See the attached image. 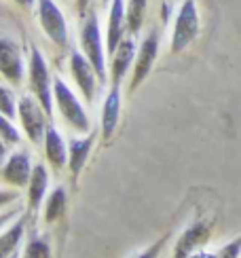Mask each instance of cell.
<instances>
[{
    "instance_id": "11",
    "label": "cell",
    "mask_w": 241,
    "mask_h": 258,
    "mask_svg": "<svg viewBox=\"0 0 241 258\" xmlns=\"http://www.w3.org/2000/svg\"><path fill=\"white\" fill-rule=\"evenodd\" d=\"M112 63H110V74H112V85H120V81L125 79L127 70L131 68V61L136 57V42L131 36L120 40V45L112 53Z\"/></svg>"
},
{
    "instance_id": "21",
    "label": "cell",
    "mask_w": 241,
    "mask_h": 258,
    "mask_svg": "<svg viewBox=\"0 0 241 258\" xmlns=\"http://www.w3.org/2000/svg\"><path fill=\"white\" fill-rule=\"evenodd\" d=\"M17 108H19V102L15 100L13 91L9 87H0V112L9 116V119H13L17 114Z\"/></svg>"
},
{
    "instance_id": "31",
    "label": "cell",
    "mask_w": 241,
    "mask_h": 258,
    "mask_svg": "<svg viewBox=\"0 0 241 258\" xmlns=\"http://www.w3.org/2000/svg\"><path fill=\"white\" fill-rule=\"evenodd\" d=\"M9 258H17V256H15V254H13V256H9Z\"/></svg>"
},
{
    "instance_id": "7",
    "label": "cell",
    "mask_w": 241,
    "mask_h": 258,
    "mask_svg": "<svg viewBox=\"0 0 241 258\" xmlns=\"http://www.w3.org/2000/svg\"><path fill=\"white\" fill-rule=\"evenodd\" d=\"M0 74L13 85H21L26 74V63L19 47L3 36H0Z\"/></svg>"
},
{
    "instance_id": "28",
    "label": "cell",
    "mask_w": 241,
    "mask_h": 258,
    "mask_svg": "<svg viewBox=\"0 0 241 258\" xmlns=\"http://www.w3.org/2000/svg\"><path fill=\"white\" fill-rule=\"evenodd\" d=\"M87 7H89V0H76V9H79V13H81V15L87 11Z\"/></svg>"
},
{
    "instance_id": "29",
    "label": "cell",
    "mask_w": 241,
    "mask_h": 258,
    "mask_svg": "<svg viewBox=\"0 0 241 258\" xmlns=\"http://www.w3.org/2000/svg\"><path fill=\"white\" fill-rule=\"evenodd\" d=\"M5 157H7V146H5V140L0 138V163L5 161Z\"/></svg>"
},
{
    "instance_id": "20",
    "label": "cell",
    "mask_w": 241,
    "mask_h": 258,
    "mask_svg": "<svg viewBox=\"0 0 241 258\" xmlns=\"http://www.w3.org/2000/svg\"><path fill=\"white\" fill-rule=\"evenodd\" d=\"M66 199H68V195H66V190L62 186L51 192L49 199H47V206H45V220L47 222H55L57 218L64 216V212H66Z\"/></svg>"
},
{
    "instance_id": "17",
    "label": "cell",
    "mask_w": 241,
    "mask_h": 258,
    "mask_svg": "<svg viewBox=\"0 0 241 258\" xmlns=\"http://www.w3.org/2000/svg\"><path fill=\"white\" fill-rule=\"evenodd\" d=\"M45 155L51 161L53 167H64L66 159H68V150H66V144L59 136V132L55 127H47L45 134Z\"/></svg>"
},
{
    "instance_id": "1",
    "label": "cell",
    "mask_w": 241,
    "mask_h": 258,
    "mask_svg": "<svg viewBox=\"0 0 241 258\" xmlns=\"http://www.w3.org/2000/svg\"><path fill=\"white\" fill-rule=\"evenodd\" d=\"M53 100H55L57 110L64 116V121L70 127H74L76 132H89L91 129L89 116H87L85 108L81 106L79 98H76L72 93V89L59 77L53 79Z\"/></svg>"
},
{
    "instance_id": "2",
    "label": "cell",
    "mask_w": 241,
    "mask_h": 258,
    "mask_svg": "<svg viewBox=\"0 0 241 258\" xmlns=\"http://www.w3.org/2000/svg\"><path fill=\"white\" fill-rule=\"evenodd\" d=\"M30 87L34 98L40 102V106L45 108V112L51 116L53 112V81H51V74L47 68V61L42 59L40 51L38 49H32V55H30Z\"/></svg>"
},
{
    "instance_id": "19",
    "label": "cell",
    "mask_w": 241,
    "mask_h": 258,
    "mask_svg": "<svg viewBox=\"0 0 241 258\" xmlns=\"http://www.w3.org/2000/svg\"><path fill=\"white\" fill-rule=\"evenodd\" d=\"M146 7H148V0H129L127 3V30L131 32V36L138 34L142 24H144V17H146Z\"/></svg>"
},
{
    "instance_id": "15",
    "label": "cell",
    "mask_w": 241,
    "mask_h": 258,
    "mask_svg": "<svg viewBox=\"0 0 241 258\" xmlns=\"http://www.w3.org/2000/svg\"><path fill=\"white\" fill-rule=\"evenodd\" d=\"M49 186V174L45 165H36L32 169V176L28 182V203H30V210H38L40 208V201L45 197Z\"/></svg>"
},
{
    "instance_id": "13",
    "label": "cell",
    "mask_w": 241,
    "mask_h": 258,
    "mask_svg": "<svg viewBox=\"0 0 241 258\" xmlns=\"http://www.w3.org/2000/svg\"><path fill=\"white\" fill-rule=\"evenodd\" d=\"M5 180L11 182L15 186H28L30 176H32V167H30V157L28 153H15L7 159L5 163Z\"/></svg>"
},
{
    "instance_id": "8",
    "label": "cell",
    "mask_w": 241,
    "mask_h": 258,
    "mask_svg": "<svg viewBox=\"0 0 241 258\" xmlns=\"http://www.w3.org/2000/svg\"><path fill=\"white\" fill-rule=\"evenodd\" d=\"M157 53H159V36L157 32L148 34L136 53V66H134V77H131V85H129V91H136L142 81H144L152 66H155V59H157Z\"/></svg>"
},
{
    "instance_id": "26",
    "label": "cell",
    "mask_w": 241,
    "mask_h": 258,
    "mask_svg": "<svg viewBox=\"0 0 241 258\" xmlns=\"http://www.w3.org/2000/svg\"><path fill=\"white\" fill-rule=\"evenodd\" d=\"M15 199H17V195L13 190H0V208L7 206V203H11V201H15Z\"/></svg>"
},
{
    "instance_id": "22",
    "label": "cell",
    "mask_w": 241,
    "mask_h": 258,
    "mask_svg": "<svg viewBox=\"0 0 241 258\" xmlns=\"http://www.w3.org/2000/svg\"><path fill=\"white\" fill-rule=\"evenodd\" d=\"M24 258H51V248L45 239H30L28 245H26V252H24Z\"/></svg>"
},
{
    "instance_id": "23",
    "label": "cell",
    "mask_w": 241,
    "mask_h": 258,
    "mask_svg": "<svg viewBox=\"0 0 241 258\" xmlns=\"http://www.w3.org/2000/svg\"><path fill=\"white\" fill-rule=\"evenodd\" d=\"M0 138H3L5 142H9V144H19L21 142L19 132L13 127V123H11L9 116H5L3 112H0Z\"/></svg>"
},
{
    "instance_id": "32",
    "label": "cell",
    "mask_w": 241,
    "mask_h": 258,
    "mask_svg": "<svg viewBox=\"0 0 241 258\" xmlns=\"http://www.w3.org/2000/svg\"><path fill=\"white\" fill-rule=\"evenodd\" d=\"M102 3H104V5H106V3H108V0H102Z\"/></svg>"
},
{
    "instance_id": "5",
    "label": "cell",
    "mask_w": 241,
    "mask_h": 258,
    "mask_svg": "<svg viewBox=\"0 0 241 258\" xmlns=\"http://www.w3.org/2000/svg\"><path fill=\"white\" fill-rule=\"evenodd\" d=\"M17 116L21 121L26 136L30 138V142L38 144L47 134V112L40 106V102L36 98H21L19 100V108H17Z\"/></svg>"
},
{
    "instance_id": "18",
    "label": "cell",
    "mask_w": 241,
    "mask_h": 258,
    "mask_svg": "<svg viewBox=\"0 0 241 258\" xmlns=\"http://www.w3.org/2000/svg\"><path fill=\"white\" fill-rule=\"evenodd\" d=\"M24 224L26 222H24V218H21L5 235H0V258H9V256L15 254L17 243L21 241V237H24Z\"/></svg>"
},
{
    "instance_id": "3",
    "label": "cell",
    "mask_w": 241,
    "mask_h": 258,
    "mask_svg": "<svg viewBox=\"0 0 241 258\" xmlns=\"http://www.w3.org/2000/svg\"><path fill=\"white\" fill-rule=\"evenodd\" d=\"M199 34V13H197L195 0H184L178 15L176 24H173V34H171V53L184 51Z\"/></svg>"
},
{
    "instance_id": "4",
    "label": "cell",
    "mask_w": 241,
    "mask_h": 258,
    "mask_svg": "<svg viewBox=\"0 0 241 258\" xmlns=\"http://www.w3.org/2000/svg\"><path fill=\"white\" fill-rule=\"evenodd\" d=\"M81 42H83L85 57L91 61V66L97 72V81L104 83L106 81V55H104V42H102L100 24H97L95 17H89L85 21V26L81 30Z\"/></svg>"
},
{
    "instance_id": "10",
    "label": "cell",
    "mask_w": 241,
    "mask_h": 258,
    "mask_svg": "<svg viewBox=\"0 0 241 258\" xmlns=\"http://www.w3.org/2000/svg\"><path fill=\"white\" fill-rule=\"evenodd\" d=\"M125 28H127V11H125V3L123 0H112L110 7V15H108V32H106V49L108 53L116 51V47L120 45V40L125 36Z\"/></svg>"
},
{
    "instance_id": "30",
    "label": "cell",
    "mask_w": 241,
    "mask_h": 258,
    "mask_svg": "<svg viewBox=\"0 0 241 258\" xmlns=\"http://www.w3.org/2000/svg\"><path fill=\"white\" fill-rule=\"evenodd\" d=\"M11 218H13V214H11V212H9V214H3V216H0V227H3L5 222H9Z\"/></svg>"
},
{
    "instance_id": "24",
    "label": "cell",
    "mask_w": 241,
    "mask_h": 258,
    "mask_svg": "<svg viewBox=\"0 0 241 258\" xmlns=\"http://www.w3.org/2000/svg\"><path fill=\"white\" fill-rule=\"evenodd\" d=\"M207 258H241V235L231 243H226L216 254H207Z\"/></svg>"
},
{
    "instance_id": "9",
    "label": "cell",
    "mask_w": 241,
    "mask_h": 258,
    "mask_svg": "<svg viewBox=\"0 0 241 258\" xmlns=\"http://www.w3.org/2000/svg\"><path fill=\"white\" fill-rule=\"evenodd\" d=\"M70 70H72V77H74L76 85H79L81 93L85 95V100L91 102L93 95H95V87H97V79H95L97 72L91 66V61L85 55H81V53L74 51L70 55Z\"/></svg>"
},
{
    "instance_id": "14",
    "label": "cell",
    "mask_w": 241,
    "mask_h": 258,
    "mask_svg": "<svg viewBox=\"0 0 241 258\" xmlns=\"http://www.w3.org/2000/svg\"><path fill=\"white\" fill-rule=\"evenodd\" d=\"M118 114H120V91H118V85H112V89L106 95L104 110H102V134H104V138H110L114 134L116 123H118Z\"/></svg>"
},
{
    "instance_id": "25",
    "label": "cell",
    "mask_w": 241,
    "mask_h": 258,
    "mask_svg": "<svg viewBox=\"0 0 241 258\" xmlns=\"http://www.w3.org/2000/svg\"><path fill=\"white\" fill-rule=\"evenodd\" d=\"M165 241H167V235H165V237H161L159 241H155L148 250H144V252H142L138 258H157V256H159V252H161V248H163V243H165Z\"/></svg>"
},
{
    "instance_id": "16",
    "label": "cell",
    "mask_w": 241,
    "mask_h": 258,
    "mask_svg": "<svg viewBox=\"0 0 241 258\" xmlns=\"http://www.w3.org/2000/svg\"><path fill=\"white\" fill-rule=\"evenodd\" d=\"M91 146H93V136H87L83 140H72L70 142V150H68V165L74 178H79L81 169L87 163V157L91 153Z\"/></svg>"
},
{
    "instance_id": "12",
    "label": "cell",
    "mask_w": 241,
    "mask_h": 258,
    "mask_svg": "<svg viewBox=\"0 0 241 258\" xmlns=\"http://www.w3.org/2000/svg\"><path fill=\"white\" fill-rule=\"evenodd\" d=\"M207 237H210V229H207L203 222L193 224L180 237L176 250H173V258H191L195 254V248H199L201 243H205Z\"/></svg>"
},
{
    "instance_id": "27",
    "label": "cell",
    "mask_w": 241,
    "mask_h": 258,
    "mask_svg": "<svg viewBox=\"0 0 241 258\" xmlns=\"http://www.w3.org/2000/svg\"><path fill=\"white\" fill-rule=\"evenodd\" d=\"M15 3H17L19 7H24V9H32V7L38 3V0H15Z\"/></svg>"
},
{
    "instance_id": "6",
    "label": "cell",
    "mask_w": 241,
    "mask_h": 258,
    "mask_svg": "<svg viewBox=\"0 0 241 258\" xmlns=\"http://www.w3.org/2000/svg\"><path fill=\"white\" fill-rule=\"evenodd\" d=\"M38 21L42 32L55 42L57 47H64L68 42V24L53 0H38Z\"/></svg>"
}]
</instances>
